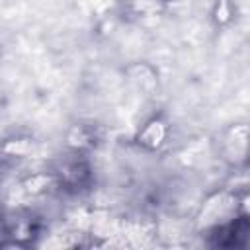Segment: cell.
Listing matches in <instances>:
<instances>
[{"mask_svg":"<svg viewBox=\"0 0 250 250\" xmlns=\"http://www.w3.org/2000/svg\"><path fill=\"white\" fill-rule=\"evenodd\" d=\"M242 213H246L244 199L236 191L217 189V191H211L199 205L197 215H195V227L199 232L209 234L221 229L223 225L234 221Z\"/></svg>","mask_w":250,"mask_h":250,"instance_id":"6da1fadb","label":"cell"},{"mask_svg":"<svg viewBox=\"0 0 250 250\" xmlns=\"http://www.w3.org/2000/svg\"><path fill=\"white\" fill-rule=\"evenodd\" d=\"M217 150L223 162L230 168H240L248 158V127L244 123H234L223 129L217 141Z\"/></svg>","mask_w":250,"mask_h":250,"instance_id":"7a4b0ae2","label":"cell"},{"mask_svg":"<svg viewBox=\"0 0 250 250\" xmlns=\"http://www.w3.org/2000/svg\"><path fill=\"white\" fill-rule=\"evenodd\" d=\"M168 135H170V125L168 121L162 117V115H152L148 117L143 127L139 129L135 141L137 145L143 148V150H148V152H154L158 148H162L168 141Z\"/></svg>","mask_w":250,"mask_h":250,"instance_id":"3957f363","label":"cell"},{"mask_svg":"<svg viewBox=\"0 0 250 250\" xmlns=\"http://www.w3.org/2000/svg\"><path fill=\"white\" fill-rule=\"evenodd\" d=\"M57 176L61 178V182L68 188H78L80 184H84V180L88 178V166L86 162L80 158V154H74L70 158H64L61 162V166L57 168Z\"/></svg>","mask_w":250,"mask_h":250,"instance_id":"277c9868","label":"cell"},{"mask_svg":"<svg viewBox=\"0 0 250 250\" xmlns=\"http://www.w3.org/2000/svg\"><path fill=\"white\" fill-rule=\"evenodd\" d=\"M213 18L217 20V23H229L232 18V8L229 4V0H217L215 10H213Z\"/></svg>","mask_w":250,"mask_h":250,"instance_id":"5b68a950","label":"cell"},{"mask_svg":"<svg viewBox=\"0 0 250 250\" xmlns=\"http://www.w3.org/2000/svg\"><path fill=\"white\" fill-rule=\"evenodd\" d=\"M0 234H6V227H4V223H2V217H0Z\"/></svg>","mask_w":250,"mask_h":250,"instance_id":"8992f818","label":"cell"},{"mask_svg":"<svg viewBox=\"0 0 250 250\" xmlns=\"http://www.w3.org/2000/svg\"><path fill=\"white\" fill-rule=\"evenodd\" d=\"M162 2H176V0H162Z\"/></svg>","mask_w":250,"mask_h":250,"instance_id":"52a82bcc","label":"cell"}]
</instances>
